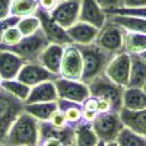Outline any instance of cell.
<instances>
[{
    "instance_id": "1",
    "label": "cell",
    "mask_w": 146,
    "mask_h": 146,
    "mask_svg": "<svg viewBox=\"0 0 146 146\" xmlns=\"http://www.w3.org/2000/svg\"><path fill=\"white\" fill-rule=\"evenodd\" d=\"M78 47H79V51L82 54V62H83L82 82L88 85L96 78L105 75V70L110 62L114 58V56L102 50L95 42L88 44V45H78Z\"/></svg>"
},
{
    "instance_id": "2",
    "label": "cell",
    "mask_w": 146,
    "mask_h": 146,
    "mask_svg": "<svg viewBox=\"0 0 146 146\" xmlns=\"http://www.w3.org/2000/svg\"><path fill=\"white\" fill-rule=\"evenodd\" d=\"M40 126L41 123L23 111L10 127L6 146H40Z\"/></svg>"
},
{
    "instance_id": "3",
    "label": "cell",
    "mask_w": 146,
    "mask_h": 146,
    "mask_svg": "<svg viewBox=\"0 0 146 146\" xmlns=\"http://www.w3.org/2000/svg\"><path fill=\"white\" fill-rule=\"evenodd\" d=\"M23 107L25 104L21 100L0 88V145H5L10 127L23 113Z\"/></svg>"
},
{
    "instance_id": "4",
    "label": "cell",
    "mask_w": 146,
    "mask_h": 146,
    "mask_svg": "<svg viewBox=\"0 0 146 146\" xmlns=\"http://www.w3.org/2000/svg\"><path fill=\"white\" fill-rule=\"evenodd\" d=\"M88 88H89V94L92 96H95V98H104L111 102L114 113H120L123 110V94H124L126 88L114 83L108 76L102 75L100 78H96L95 80L88 83Z\"/></svg>"
},
{
    "instance_id": "5",
    "label": "cell",
    "mask_w": 146,
    "mask_h": 146,
    "mask_svg": "<svg viewBox=\"0 0 146 146\" xmlns=\"http://www.w3.org/2000/svg\"><path fill=\"white\" fill-rule=\"evenodd\" d=\"M124 34L126 31L121 27L111 21H107L104 27L98 31L95 44H98L107 53L117 56L124 51Z\"/></svg>"
},
{
    "instance_id": "6",
    "label": "cell",
    "mask_w": 146,
    "mask_h": 146,
    "mask_svg": "<svg viewBox=\"0 0 146 146\" xmlns=\"http://www.w3.org/2000/svg\"><path fill=\"white\" fill-rule=\"evenodd\" d=\"M47 45H48V41L45 38L44 32L40 29L34 35L23 36L19 44H16L13 47H9V48H6V50L19 56L23 62L27 63V62H36L40 54L44 51V48Z\"/></svg>"
},
{
    "instance_id": "7",
    "label": "cell",
    "mask_w": 146,
    "mask_h": 146,
    "mask_svg": "<svg viewBox=\"0 0 146 146\" xmlns=\"http://www.w3.org/2000/svg\"><path fill=\"white\" fill-rule=\"evenodd\" d=\"M92 129L98 139L104 143L115 142L120 131L124 129V124L121 121L120 113H107V114H98L92 123Z\"/></svg>"
},
{
    "instance_id": "8",
    "label": "cell",
    "mask_w": 146,
    "mask_h": 146,
    "mask_svg": "<svg viewBox=\"0 0 146 146\" xmlns=\"http://www.w3.org/2000/svg\"><path fill=\"white\" fill-rule=\"evenodd\" d=\"M54 83H56L58 100H66L82 105L83 101L91 95L88 85L82 80H72V79H64L58 76L54 80Z\"/></svg>"
},
{
    "instance_id": "9",
    "label": "cell",
    "mask_w": 146,
    "mask_h": 146,
    "mask_svg": "<svg viewBox=\"0 0 146 146\" xmlns=\"http://www.w3.org/2000/svg\"><path fill=\"white\" fill-rule=\"evenodd\" d=\"M82 75H83V62L79 47L75 44L66 45L63 50V58L58 76L72 80H82Z\"/></svg>"
},
{
    "instance_id": "10",
    "label": "cell",
    "mask_w": 146,
    "mask_h": 146,
    "mask_svg": "<svg viewBox=\"0 0 146 146\" xmlns=\"http://www.w3.org/2000/svg\"><path fill=\"white\" fill-rule=\"evenodd\" d=\"M36 16H38V19L41 22V31L44 32L48 44H58V45H63V47L73 44L69 34H67V29H64L63 27H60L58 23H56L48 12L38 9Z\"/></svg>"
},
{
    "instance_id": "11",
    "label": "cell",
    "mask_w": 146,
    "mask_h": 146,
    "mask_svg": "<svg viewBox=\"0 0 146 146\" xmlns=\"http://www.w3.org/2000/svg\"><path fill=\"white\" fill-rule=\"evenodd\" d=\"M58 76L51 73L50 70H47L41 63L38 62H27L22 66L19 75H18V80L28 85L29 88L40 85L42 82H48V80H56Z\"/></svg>"
},
{
    "instance_id": "12",
    "label": "cell",
    "mask_w": 146,
    "mask_h": 146,
    "mask_svg": "<svg viewBox=\"0 0 146 146\" xmlns=\"http://www.w3.org/2000/svg\"><path fill=\"white\" fill-rule=\"evenodd\" d=\"M130 67H131V58L127 53H120L114 56V58L110 62L105 76H108L114 83L120 85L123 88L129 86V79H130Z\"/></svg>"
},
{
    "instance_id": "13",
    "label": "cell",
    "mask_w": 146,
    "mask_h": 146,
    "mask_svg": "<svg viewBox=\"0 0 146 146\" xmlns=\"http://www.w3.org/2000/svg\"><path fill=\"white\" fill-rule=\"evenodd\" d=\"M79 10L80 0H58V5L50 13V16L56 23L67 29L79 21Z\"/></svg>"
},
{
    "instance_id": "14",
    "label": "cell",
    "mask_w": 146,
    "mask_h": 146,
    "mask_svg": "<svg viewBox=\"0 0 146 146\" xmlns=\"http://www.w3.org/2000/svg\"><path fill=\"white\" fill-rule=\"evenodd\" d=\"M79 21L101 29L107 22V13L102 10L96 0H80Z\"/></svg>"
},
{
    "instance_id": "15",
    "label": "cell",
    "mask_w": 146,
    "mask_h": 146,
    "mask_svg": "<svg viewBox=\"0 0 146 146\" xmlns=\"http://www.w3.org/2000/svg\"><path fill=\"white\" fill-rule=\"evenodd\" d=\"M25 62L7 50H0V78L3 80L16 79Z\"/></svg>"
},
{
    "instance_id": "16",
    "label": "cell",
    "mask_w": 146,
    "mask_h": 146,
    "mask_svg": "<svg viewBox=\"0 0 146 146\" xmlns=\"http://www.w3.org/2000/svg\"><path fill=\"white\" fill-rule=\"evenodd\" d=\"M98 31H100L98 28L89 25V23L80 22V21H78L75 25L67 28V34L75 45L94 44L96 40V35H98Z\"/></svg>"
},
{
    "instance_id": "17",
    "label": "cell",
    "mask_w": 146,
    "mask_h": 146,
    "mask_svg": "<svg viewBox=\"0 0 146 146\" xmlns=\"http://www.w3.org/2000/svg\"><path fill=\"white\" fill-rule=\"evenodd\" d=\"M63 45L58 44H48L44 51L40 54L36 62L41 63L47 70H50L54 75H60V66H62V58H63Z\"/></svg>"
},
{
    "instance_id": "18",
    "label": "cell",
    "mask_w": 146,
    "mask_h": 146,
    "mask_svg": "<svg viewBox=\"0 0 146 146\" xmlns=\"http://www.w3.org/2000/svg\"><path fill=\"white\" fill-rule=\"evenodd\" d=\"M58 100L57 89L54 80L42 82L40 85H35L31 88V92L25 104H40V102H56Z\"/></svg>"
},
{
    "instance_id": "19",
    "label": "cell",
    "mask_w": 146,
    "mask_h": 146,
    "mask_svg": "<svg viewBox=\"0 0 146 146\" xmlns=\"http://www.w3.org/2000/svg\"><path fill=\"white\" fill-rule=\"evenodd\" d=\"M120 117L124 127L146 137V108L140 111H130V110L123 108L120 111Z\"/></svg>"
},
{
    "instance_id": "20",
    "label": "cell",
    "mask_w": 146,
    "mask_h": 146,
    "mask_svg": "<svg viewBox=\"0 0 146 146\" xmlns=\"http://www.w3.org/2000/svg\"><path fill=\"white\" fill-rule=\"evenodd\" d=\"M107 21H111L117 23L127 32H137L146 35V19L127 16V15H107Z\"/></svg>"
},
{
    "instance_id": "21",
    "label": "cell",
    "mask_w": 146,
    "mask_h": 146,
    "mask_svg": "<svg viewBox=\"0 0 146 146\" xmlns=\"http://www.w3.org/2000/svg\"><path fill=\"white\" fill-rule=\"evenodd\" d=\"M131 67H130V79L127 88H143L146 83V62L139 54H131Z\"/></svg>"
},
{
    "instance_id": "22",
    "label": "cell",
    "mask_w": 146,
    "mask_h": 146,
    "mask_svg": "<svg viewBox=\"0 0 146 146\" xmlns=\"http://www.w3.org/2000/svg\"><path fill=\"white\" fill-rule=\"evenodd\" d=\"M123 108L140 111L146 108V95L142 88H126L123 94Z\"/></svg>"
},
{
    "instance_id": "23",
    "label": "cell",
    "mask_w": 146,
    "mask_h": 146,
    "mask_svg": "<svg viewBox=\"0 0 146 146\" xmlns=\"http://www.w3.org/2000/svg\"><path fill=\"white\" fill-rule=\"evenodd\" d=\"M57 108H58L57 101L56 102H40V104H25L23 111L32 115L35 120H38L40 123H45V121H50L53 113Z\"/></svg>"
},
{
    "instance_id": "24",
    "label": "cell",
    "mask_w": 146,
    "mask_h": 146,
    "mask_svg": "<svg viewBox=\"0 0 146 146\" xmlns=\"http://www.w3.org/2000/svg\"><path fill=\"white\" fill-rule=\"evenodd\" d=\"M98 143L100 139L95 135L92 124L80 121L75 126V146H96Z\"/></svg>"
},
{
    "instance_id": "25",
    "label": "cell",
    "mask_w": 146,
    "mask_h": 146,
    "mask_svg": "<svg viewBox=\"0 0 146 146\" xmlns=\"http://www.w3.org/2000/svg\"><path fill=\"white\" fill-rule=\"evenodd\" d=\"M40 9L38 0H12L10 3V16L27 18L34 16Z\"/></svg>"
},
{
    "instance_id": "26",
    "label": "cell",
    "mask_w": 146,
    "mask_h": 146,
    "mask_svg": "<svg viewBox=\"0 0 146 146\" xmlns=\"http://www.w3.org/2000/svg\"><path fill=\"white\" fill-rule=\"evenodd\" d=\"M146 51V35L137 32L124 34V53L127 54H142Z\"/></svg>"
},
{
    "instance_id": "27",
    "label": "cell",
    "mask_w": 146,
    "mask_h": 146,
    "mask_svg": "<svg viewBox=\"0 0 146 146\" xmlns=\"http://www.w3.org/2000/svg\"><path fill=\"white\" fill-rule=\"evenodd\" d=\"M57 107L60 111H63L66 118H67V123L70 126H76L82 121V114H83V108L80 104L76 102H70L66 100H57Z\"/></svg>"
},
{
    "instance_id": "28",
    "label": "cell",
    "mask_w": 146,
    "mask_h": 146,
    "mask_svg": "<svg viewBox=\"0 0 146 146\" xmlns=\"http://www.w3.org/2000/svg\"><path fill=\"white\" fill-rule=\"evenodd\" d=\"M2 89H5L7 94H10L12 96L21 100L23 104H25L28 95L31 92V88L28 85L19 82L18 79H12V80H3L2 82Z\"/></svg>"
},
{
    "instance_id": "29",
    "label": "cell",
    "mask_w": 146,
    "mask_h": 146,
    "mask_svg": "<svg viewBox=\"0 0 146 146\" xmlns=\"http://www.w3.org/2000/svg\"><path fill=\"white\" fill-rule=\"evenodd\" d=\"M118 146H146V137L142 135H137L127 127H124L120 131V135L115 140Z\"/></svg>"
},
{
    "instance_id": "30",
    "label": "cell",
    "mask_w": 146,
    "mask_h": 146,
    "mask_svg": "<svg viewBox=\"0 0 146 146\" xmlns=\"http://www.w3.org/2000/svg\"><path fill=\"white\" fill-rule=\"evenodd\" d=\"M16 28L21 31L22 36H29L34 35L35 32H38L41 29V22L38 19V16H27V18H19Z\"/></svg>"
},
{
    "instance_id": "31",
    "label": "cell",
    "mask_w": 146,
    "mask_h": 146,
    "mask_svg": "<svg viewBox=\"0 0 146 146\" xmlns=\"http://www.w3.org/2000/svg\"><path fill=\"white\" fill-rule=\"evenodd\" d=\"M22 38H23V36H22L21 31L16 28V25L7 28V29L5 31L3 36H2V42H0V50H6V48H9V47H13V45L19 44Z\"/></svg>"
},
{
    "instance_id": "32",
    "label": "cell",
    "mask_w": 146,
    "mask_h": 146,
    "mask_svg": "<svg viewBox=\"0 0 146 146\" xmlns=\"http://www.w3.org/2000/svg\"><path fill=\"white\" fill-rule=\"evenodd\" d=\"M48 123H50L54 129H66V127L70 126V124L67 123V118H66L64 113L60 111L58 108L53 113V115H51V118H50V121H48Z\"/></svg>"
},
{
    "instance_id": "33",
    "label": "cell",
    "mask_w": 146,
    "mask_h": 146,
    "mask_svg": "<svg viewBox=\"0 0 146 146\" xmlns=\"http://www.w3.org/2000/svg\"><path fill=\"white\" fill-rule=\"evenodd\" d=\"M98 2V5L102 7V10L105 12V13H113L114 10L123 7V0H96Z\"/></svg>"
},
{
    "instance_id": "34",
    "label": "cell",
    "mask_w": 146,
    "mask_h": 146,
    "mask_svg": "<svg viewBox=\"0 0 146 146\" xmlns=\"http://www.w3.org/2000/svg\"><path fill=\"white\" fill-rule=\"evenodd\" d=\"M18 21H19V18H15V16H9L3 21H0V42H2V36H3L5 31L10 27H15L18 23Z\"/></svg>"
},
{
    "instance_id": "35",
    "label": "cell",
    "mask_w": 146,
    "mask_h": 146,
    "mask_svg": "<svg viewBox=\"0 0 146 146\" xmlns=\"http://www.w3.org/2000/svg\"><path fill=\"white\" fill-rule=\"evenodd\" d=\"M82 108L85 110V111H95V113H98V98L89 95L88 98L83 101Z\"/></svg>"
},
{
    "instance_id": "36",
    "label": "cell",
    "mask_w": 146,
    "mask_h": 146,
    "mask_svg": "<svg viewBox=\"0 0 146 146\" xmlns=\"http://www.w3.org/2000/svg\"><path fill=\"white\" fill-rule=\"evenodd\" d=\"M10 3L12 0H0V21L10 16Z\"/></svg>"
},
{
    "instance_id": "37",
    "label": "cell",
    "mask_w": 146,
    "mask_h": 146,
    "mask_svg": "<svg viewBox=\"0 0 146 146\" xmlns=\"http://www.w3.org/2000/svg\"><path fill=\"white\" fill-rule=\"evenodd\" d=\"M38 5H40V9L51 13L56 9V6L58 5V0H38Z\"/></svg>"
},
{
    "instance_id": "38",
    "label": "cell",
    "mask_w": 146,
    "mask_h": 146,
    "mask_svg": "<svg viewBox=\"0 0 146 146\" xmlns=\"http://www.w3.org/2000/svg\"><path fill=\"white\" fill-rule=\"evenodd\" d=\"M113 111V105L108 100L98 98V114H107Z\"/></svg>"
},
{
    "instance_id": "39",
    "label": "cell",
    "mask_w": 146,
    "mask_h": 146,
    "mask_svg": "<svg viewBox=\"0 0 146 146\" xmlns=\"http://www.w3.org/2000/svg\"><path fill=\"white\" fill-rule=\"evenodd\" d=\"M123 7H143L146 6V0H123Z\"/></svg>"
},
{
    "instance_id": "40",
    "label": "cell",
    "mask_w": 146,
    "mask_h": 146,
    "mask_svg": "<svg viewBox=\"0 0 146 146\" xmlns=\"http://www.w3.org/2000/svg\"><path fill=\"white\" fill-rule=\"evenodd\" d=\"M98 117V113H95V111H85L83 110V114H82V121H85V123H89L92 124L95 118Z\"/></svg>"
},
{
    "instance_id": "41",
    "label": "cell",
    "mask_w": 146,
    "mask_h": 146,
    "mask_svg": "<svg viewBox=\"0 0 146 146\" xmlns=\"http://www.w3.org/2000/svg\"><path fill=\"white\" fill-rule=\"evenodd\" d=\"M40 146H64V145L57 139H47V140H42Z\"/></svg>"
},
{
    "instance_id": "42",
    "label": "cell",
    "mask_w": 146,
    "mask_h": 146,
    "mask_svg": "<svg viewBox=\"0 0 146 146\" xmlns=\"http://www.w3.org/2000/svg\"><path fill=\"white\" fill-rule=\"evenodd\" d=\"M105 146H118V143L117 142H108V143H105Z\"/></svg>"
},
{
    "instance_id": "43",
    "label": "cell",
    "mask_w": 146,
    "mask_h": 146,
    "mask_svg": "<svg viewBox=\"0 0 146 146\" xmlns=\"http://www.w3.org/2000/svg\"><path fill=\"white\" fill-rule=\"evenodd\" d=\"M139 56H140V57L145 60V62H146V51H145V53H142V54H139Z\"/></svg>"
},
{
    "instance_id": "44",
    "label": "cell",
    "mask_w": 146,
    "mask_h": 146,
    "mask_svg": "<svg viewBox=\"0 0 146 146\" xmlns=\"http://www.w3.org/2000/svg\"><path fill=\"white\" fill-rule=\"evenodd\" d=\"M96 146H105V143H104V142H101V140H100V143H98V145H96Z\"/></svg>"
},
{
    "instance_id": "45",
    "label": "cell",
    "mask_w": 146,
    "mask_h": 146,
    "mask_svg": "<svg viewBox=\"0 0 146 146\" xmlns=\"http://www.w3.org/2000/svg\"><path fill=\"white\" fill-rule=\"evenodd\" d=\"M142 89H143V92H145V95H146V83L143 85V88H142Z\"/></svg>"
},
{
    "instance_id": "46",
    "label": "cell",
    "mask_w": 146,
    "mask_h": 146,
    "mask_svg": "<svg viewBox=\"0 0 146 146\" xmlns=\"http://www.w3.org/2000/svg\"><path fill=\"white\" fill-rule=\"evenodd\" d=\"M2 82H3V79H2V78H0V88H2Z\"/></svg>"
},
{
    "instance_id": "47",
    "label": "cell",
    "mask_w": 146,
    "mask_h": 146,
    "mask_svg": "<svg viewBox=\"0 0 146 146\" xmlns=\"http://www.w3.org/2000/svg\"><path fill=\"white\" fill-rule=\"evenodd\" d=\"M0 146H6V145H0Z\"/></svg>"
}]
</instances>
